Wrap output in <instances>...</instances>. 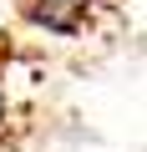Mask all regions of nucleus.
<instances>
[{
  "mask_svg": "<svg viewBox=\"0 0 147 152\" xmlns=\"http://www.w3.org/2000/svg\"><path fill=\"white\" fill-rule=\"evenodd\" d=\"M31 56L26 36L15 26H0V152H26V137L36 127L31 107H20L15 96V66Z\"/></svg>",
  "mask_w": 147,
  "mask_h": 152,
  "instance_id": "obj_2",
  "label": "nucleus"
},
{
  "mask_svg": "<svg viewBox=\"0 0 147 152\" xmlns=\"http://www.w3.org/2000/svg\"><path fill=\"white\" fill-rule=\"evenodd\" d=\"M132 0H15L10 20L20 36H51V41H91L107 36Z\"/></svg>",
  "mask_w": 147,
  "mask_h": 152,
  "instance_id": "obj_1",
  "label": "nucleus"
}]
</instances>
